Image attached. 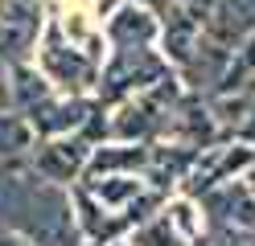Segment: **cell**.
<instances>
[{"label": "cell", "instance_id": "cell-1", "mask_svg": "<svg viewBox=\"0 0 255 246\" xmlns=\"http://www.w3.org/2000/svg\"><path fill=\"white\" fill-rule=\"evenodd\" d=\"M202 37H206V16L202 8H189V4H169V16H165V54L169 62L177 66H189L202 49Z\"/></svg>", "mask_w": 255, "mask_h": 246}, {"label": "cell", "instance_id": "cell-2", "mask_svg": "<svg viewBox=\"0 0 255 246\" xmlns=\"http://www.w3.org/2000/svg\"><path fill=\"white\" fill-rule=\"evenodd\" d=\"M206 12H210L206 16V37L227 54L247 33H255V0H214Z\"/></svg>", "mask_w": 255, "mask_h": 246}, {"label": "cell", "instance_id": "cell-3", "mask_svg": "<svg viewBox=\"0 0 255 246\" xmlns=\"http://www.w3.org/2000/svg\"><path fill=\"white\" fill-rule=\"evenodd\" d=\"M33 164H37V172L45 180H74L78 172L87 168V144L83 140H70V131H66V136H54V140L37 144Z\"/></svg>", "mask_w": 255, "mask_h": 246}, {"label": "cell", "instance_id": "cell-4", "mask_svg": "<svg viewBox=\"0 0 255 246\" xmlns=\"http://www.w3.org/2000/svg\"><path fill=\"white\" fill-rule=\"evenodd\" d=\"M107 33H111V41H116L120 49H128V45H144V41L156 37V16L148 12V4H136V0H132L128 8H120L116 16H111Z\"/></svg>", "mask_w": 255, "mask_h": 246}, {"label": "cell", "instance_id": "cell-5", "mask_svg": "<svg viewBox=\"0 0 255 246\" xmlns=\"http://www.w3.org/2000/svg\"><path fill=\"white\" fill-rule=\"evenodd\" d=\"M247 160H251L247 148H210L185 180H189V189H194V193H202V189H210L214 180H227L239 164H247Z\"/></svg>", "mask_w": 255, "mask_h": 246}, {"label": "cell", "instance_id": "cell-6", "mask_svg": "<svg viewBox=\"0 0 255 246\" xmlns=\"http://www.w3.org/2000/svg\"><path fill=\"white\" fill-rule=\"evenodd\" d=\"M41 62H45V70H50L62 86H83V82H91V62L87 58H78L74 49H66V45H58V37H50L45 41V49H41Z\"/></svg>", "mask_w": 255, "mask_h": 246}, {"label": "cell", "instance_id": "cell-7", "mask_svg": "<svg viewBox=\"0 0 255 246\" xmlns=\"http://www.w3.org/2000/svg\"><path fill=\"white\" fill-rule=\"evenodd\" d=\"M222 90L227 94H251L255 90V33L231 49V62L222 70Z\"/></svg>", "mask_w": 255, "mask_h": 246}, {"label": "cell", "instance_id": "cell-8", "mask_svg": "<svg viewBox=\"0 0 255 246\" xmlns=\"http://www.w3.org/2000/svg\"><path fill=\"white\" fill-rule=\"evenodd\" d=\"M37 140V127L25 119V115H12V111H0V164L25 156Z\"/></svg>", "mask_w": 255, "mask_h": 246}, {"label": "cell", "instance_id": "cell-9", "mask_svg": "<svg viewBox=\"0 0 255 246\" xmlns=\"http://www.w3.org/2000/svg\"><path fill=\"white\" fill-rule=\"evenodd\" d=\"M136 246H181V238L173 234L169 218H156V222H148V226L136 234Z\"/></svg>", "mask_w": 255, "mask_h": 246}, {"label": "cell", "instance_id": "cell-10", "mask_svg": "<svg viewBox=\"0 0 255 246\" xmlns=\"http://www.w3.org/2000/svg\"><path fill=\"white\" fill-rule=\"evenodd\" d=\"M0 246H33L29 238H17V234H0Z\"/></svg>", "mask_w": 255, "mask_h": 246}, {"label": "cell", "instance_id": "cell-11", "mask_svg": "<svg viewBox=\"0 0 255 246\" xmlns=\"http://www.w3.org/2000/svg\"><path fill=\"white\" fill-rule=\"evenodd\" d=\"M8 103H12V86H8V82H4V78H0V111H4Z\"/></svg>", "mask_w": 255, "mask_h": 246}, {"label": "cell", "instance_id": "cell-12", "mask_svg": "<svg viewBox=\"0 0 255 246\" xmlns=\"http://www.w3.org/2000/svg\"><path fill=\"white\" fill-rule=\"evenodd\" d=\"M247 193H251V197H255V176H251V180H247Z\"/></svg>", "mask_w": 255, "mask_h": 246}, {"label": "cell", "instance_id": "cell-13", "mask_svg": "<svg viewBox=\"0 0 255 246\" xmlns=\"http://www.w3.org/2000/svg\"><path fill=\"white\" fill-rule=\"evenodd\" d=\"M136 4H165V0H136Z\"/></svg>", "mask_w": 255, "mask_h": 246}, {"label": "cell", "instance_id": "cell-14", "mask_svg": "<svg viewBox=\"0 0 255 246\" xmlns=\"http://www.w3.org/2000/svg\"><path fill=\"white\" fill-rule=\"evenodd\" d=\"M99 4H103V0H99Z\"/></svg>", "mask_w": 255, "mask_h": 246}]
</instances>
